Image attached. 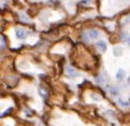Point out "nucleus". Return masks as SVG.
Here are the masks:
<instances>
[{"label": "nucleus", "mask_w": 130, "mask_h": 126, "mask_svg": "<svg viewBox=\"0 0 130 126\" xmlns=\"http://www.w3.org/2000/svg\"><path fill=\"white\" fill-rule=\"evenodd\" d=\"M97 46H99V48H100L102 51H104V50H105V48H106L105 42H103V41H100V42H98V43H97Z\"/></svg>", "instance_id": "obj_5"}, {"label": "nucleus", "mask_w": 130, "mask_h": 126, "mask_svg": "<svg viewBox=\"0 0 130 126\" xmlns=\"http://www.w3.org/2000/svg\"><path fill=\"white\" fill-rule=\"evenodd\" d=\"M127 41H128V43H129V44H130V38H129V39H128V40H127Z\"/></svg>", "instance_id": "obj_7"}, {"label": "nucleus", "mask_w": 130, "mask_h": 126, "mask_svg": "<svg viewBox=\"0 0 130 126\" xmlns=\"http://www.w3.org/2000/svg\"><path fill=\"white\" fill-rule=\"evenodd\" d=\"M118 102H119V105H120V106H123V107H128V106L130 105L129 102L125 101V100H122V99H120V100H118Z\"/></svg>", "instance_id": "obj_6"}, {"label": "nucleus", "mask_w": 130, "mask_h": 126, "mask_svg": "<svg viewBox=\"0 0 130 126\" xmlns=\"http://www.w3.org/2000/svg\"><path fill=\"white\" fill-rule=\"evenodd\" d=\"M16 32H17V37L20 39H23V38H25L26 37V34H25V31L23 30V29H16Z\"/></svg>", "instance_id": "obj_4"}, {"label": "nucleus", "mask_w": 130, "mask_h": 126, "mask_svg": "<svg viewBox=\"0 0 130 126\" xmlns=\"http://www.w3.org/2000/svg\"><path fill=\"white\" fill-rule=\"evenodd\" d=\"M66 72H67L68 76H71V77H75L76 76L75 70H74L73 68H70V67H67L66 68Z\"/></svg>", "instance_id": "obj_2"}, {"label": "nucleus", "mask_w": 130, "mask_h": 126, "mask_svg": "<svg viewBox=\"0 0 130 126\" xmlns=\"http://www.w3.org/2000/svg\"><path fill=\"white\" fill-rule=\"evenodd\" d=\"M116 77H117V80H118V81H122L123 79L125 78V71H124L123 69H119L118 72H117V74H116Z\"/></svg>", "instance_id": "obj_3"}, {"label": "nucleus", "mask_w": 130, "mask_h": 126, "mask_svg": "<svg viewBox=\"0 0 130 126\" xmlns=\"http://www.w3.org/2000/svg\"><path fill=\"white\" fill-rule=\"evenodd\" d=\"M88 39H97L99 37V34H98V31L95 30V29H91L88 31Z\"/></svg>", "instance_id": "obj_1"}]
</instances>
